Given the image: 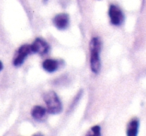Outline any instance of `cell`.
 <instances>
[{"label": "cell", "mask_w": 146, "mask_h": 136, "mask_svg": "<svg viewBox=\"0 0 146 136\" xmlns=\"http://www.w3.org/2000/svg\"><path fill=\"white\" fill-rule=\"evenodd\" d=\"M53 24L59 30H64L69 25V16L66 13H60L57 14L53 18Z\"/></svg>", "instance_id": "obj_6"}, {"label": "cell", "mask_w": 146, "mask_h": 136, "mask_svg": "<svg viewBox=\"0 0 146 136\" xmlns=\"http://www.w3.org/2000/svg\"><path fill=\"white\" fill-rule=\"evenodd\" d=\"M138 129H139V121H138V119L134 118L128 123L126 134H127V136H137Z\"/></svg>", "instance_id": "obj_9"}, {"label": "cell", "mask_w": 146, "mask_h": 136, "mask_svg": "<svg viewBox=\"0 0 146 136\" xmlns=\"http://www.w3.org/2000/svg\"><path fill=\"white\" fill-rule=\"evenodd\" d=\"M108 16L112 25L119 26L124 21V14L117 5H110L108 9Z\"/></svg>", "instance_id": "obj_3"}, {"label": "cell", "mask_w": 146, "mask_h": 136, "mask_svg": "<svg viewBox=\"0 0 146 136\" xmlns=\"http://www.w3.org/2000/svg\"><path fill=\"white\" fill-rule=\"evenodd\" d=\"M46 112H47L46 108L37 105L32 108V110H31V115H32V117L34 118L35 120H37V121H42L45 118V116H46Z\"/></svg>", "instance_id": "obj_7"}, {"label": "cell", "mask_w": 146, "mask_h": 136, "mask_svg": "<svg viewBox=\"0 0 146 136\" xmlns=\"http://www.w3.org/2000/svg\"><path fill=\"white\" fill-rule=\"evenodd\" d=\"M44 101L46 110L50 114H59L63 109L60 98L54 91H49L44 94Z\"/></svg>", "instance_id": "obj_2"}, {"label": "cell", "mask_w": 146, "mask_h": 136, "mask_svg": "<svg viewBox=\"0 0 146 136\" xmlns=\"http://www.w3.org/2000/svg\"><path fill=\"white\" fill-rule=\"evenodd\" d=\"M86 136H101V128L99 125H95L89 129Z\"/></svg>", "instance_id": "obj_10"}, {"label": "cell", "mask_w": 146, "mask_h": 136, "mask_svg": "<svg viewBox=\"0 0 146 136\" xmlns=\"http://www.w3.org/2000/svg\"><path fill=\"white\" fill-rule=\"evenodd\" d=\"M33 136H43L42 134H40V133H37V134H35V135H33Z\"/></svg>", "instance_id": "obj_12"}, {"label": "cell", "mask_w": 146, "mask_h": 136, "mask_svg": "<svg viewBox=\"0 0 146 136\" xmlns=\"http://www.w3.org/2000/svg\"><path fill=\"white\" fill-rule=\"evenodd\" d=\"M2 68H3V65H2V62H1V61H0V71H1V70H2Z\"/></svg>", "instance_id": "obj_11"}, {"label": "cell", "mask_w": 146, "mask_h": 136, "mask_svg": "<svg viewBox=\"0 0 146 136\" xmlns=\"http://www.w3.org/2000/svg\"><path fill=\"white\" fill-rule=\"evenodd\" d=\"M30 46L32 53H37L39 55H45L49 51L48 43L42 38H36Z\"/></svg>", "instance_id": "obj_5"}, {"label": "cell", "mask_w": 146, "mask_h": 136, "mask_svg": "<svg viewBox=\"0 0 146 136\" xmlns=\"http://www.w3.org/2000/svg\"><path fill=\"white\" fill-rule=\"evenodd\" d=\"M43 1H44V2H46V1H47V0H43Z\"/></svg>", "instance_id": "obj_13"}, {"label": "cell", "mask_w": 146, "mask_h": 136, "mask_svg": "<svg viewBox=\"0 0 146 136\" xmlns=\"http://www.w3.org/2000/svg\"><path fill=\"white\" fill-rule=\"evenodd\" d=\"M30 53H32L31 50V46L28 44L22 45L18 50L16 51L14 55V58H13V65L14 66H20L23 64V62L25 61L26 57L28 56Z\"/></svg>", "instance_id": "obj_4"}, {"label": "cell", "mask_w": 146, "mask_h": 136, "mask_svg": "<svg viewBox=\"0 0 146 136\" xmlns=\"http://www.w3.org/2000/svg\"><path fill=\"white\" fill-rule=\"evenodd\" d=\"M42 67L45 71L49 72V73H52L55 72L59 67V62L55 59H46V60L43 61Z\"/></svg>", "instance_id": "obj_8"}, {"label": "cell", "mask_w": 146, "mask_h": 136, "mask_svg": "<svg viewBox=\"0 0 146 136\" xmlns=\"http://www.w3.org/2000/svg\"><path fill=\"white\" fill-rule=\"evenodd\" d=\"M100 51H101V41L98 37L91 38L89 43V64L90 69L94 74H98L101 69V59H100Z\"/></svg>", "instance_id": "obj_1"}]
</instances>
